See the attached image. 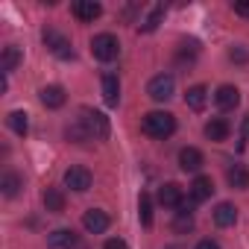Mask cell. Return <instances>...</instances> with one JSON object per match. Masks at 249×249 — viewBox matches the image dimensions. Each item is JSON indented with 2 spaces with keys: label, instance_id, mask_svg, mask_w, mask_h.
<instances>
[{
  "label": "cell",
  "instance_id": "obj_1",
  "mask_svg": "<svg viewBox=\"0 0 249 249\" xmlns=\"http://www.w3.org/2000/svg\"><path fill=\"white\" fill-rule=\"evenodd\" d=\"M141 132L150 135V138L164 141V138H170L176 132V117L170 111H147L144 120H141Z\"/></svg>",
  "mask_w": 249,
  "mask_h": 249
},
{
  "label": "cell",
  "instance_id": "obj_2",
  "mask_svg": "<svg viewBox=\"0 0 249 249\" xmlns=\"http://www.w3.org/2000/svg\"><path fill=\"white\" fill-rule=\"evenodd\" d=\"M79 120L85 123V129L91 132V138H94V141H106V138H108V132H111L108 117H106L103 111H97V108H82V111H79Z\"/></svg>",
  "mask_w": 249,
  "mask_h": 249
},
{
  "label": "cell",
  "instance_id": "obj_3",
  "mask_svg": "<svg viewBox=\"0 0 249 249\" xmlns=\"http://www.w3.org/2000/svg\"><path fill=\"white\" fill-rule=\"evenodd\" d=\"M91 53H94V59H100V62H114L117 53H120V41H117L111 33H100V36L91 38Z\"/></svg>",
  "mask_w": 249,
  "mask_h": 249
},
{
  "label": "cell",
  "instance_id": "obj_4",
  "mask_svg": "<svg viewBox=\"0 0 249 249\" xmlns=\"http://www.w3.org/2000/svg\"><path fill=\"white\" fill-rule=\"evenodd\" d=\"M147 94H150L156 103H167V100L176 94V79H173L170 73H159V76H153V79H150Z\"/></svg>",
  "mask_w": 249,
  "mask_h": 249
},
{
  "label": "cell",
  "instance_id": "obj_5",
  "mask_svg": "<svg viewBox=\"0 0 249 249\" xmlns=\"http://www.w3.org/2000/svg\"><path fill=\"white\" fill-rule=\"evenodd\" d=\"M91 170L88 167H79V164H73V167H68L65 170V185L71 188V191H76V194H85L88 188H91Z\"/></svg>",
  "mask_w": 249,
  "mask_h": 249
},
{
  "label": "cell",
  "instance_id": "obj_6",
  "mask_svg": "<svg viewBox=\"0 0 249 249\" xmlns=\"http://www.w3.org/2000/svg\"><path fill=\"white\" fill-rule=\"evenodd\" d=\"M44 44H47V50L53 53V56H59V59H73V47H71V41L65 38V36H59L56 30H44Z\"/></svg>",
  "mask_w": 249,
  "mask_h": 249
},
{
  "label": "cell",
  "instance_id": "obj_7",
  "mask_svg": "<svg viewBox=\"0 0 249 249\" xmlns=\"http://www.w3.org/2000/svg\"><path fill=\"white\" fill-rule=\"evenodd\" d=\"M71 12H73L76 21H82V24H94V21L103 15V6L94 3V0H76V3L71 6Z\"/></svg>",
  "mask_w": 249,
  "mask_h": 249
},
{
  "label": "cell",
  "instance_id": "obj_8",
  "mask_svg": "<svg viewBox=\"0 0 249 249\" xmlns=\"http://www.w3.org/2000/svg\"><path fill=\"white\" fill-rule=\"evenodd\" d=\"M108 214L106 211H100V208H88L85 214H82V226H85V231L88 234H103L106 229H108Z\"/></svg>",
  "mask_w": 249,
  "mask_h": 249
},
{
  "label": "cell",
  "instance_id": "obj_9",
  "mask_svg": "<svg viewBox=\"0 0 249 249\" xmlns=\"http://www.w3.org/2000/svg\"><path fill=\"white\" fill-rule=\"evenodd\" d=\"M237 103H240V91L234 85H220L214 91V106L220 111H231V108H237Z\"/></svg>",
  "mask_w": 249,
  "mask_h": 249
},
{
  "label": "cell",
  "instance_id": "obj_10",
  "mask_svg": "<svg viewBox=\"0 0 249 249\" xmlns=\"http://www.w3.org/2000/svg\"><path fill=\"white\" fill-rule=\"evenodd\" d=\"M205 138L208 141H214V144H223L226 138H229V132H231V126H229V120L226 117H211L208 123H205Z\"/></svg>",
  "mask_w": 249,
  "mask_h": 249
},
{
  "label": "cell",
  "instance_id": "obj_11",
  "mask_svg": "<svg viewBox=\"0 0 249 249\" xmlns=\"http://www.w3.org/2000/svg\"><path fill=\"white\" fill-rule=\"evenodd\" d=\"M38 97H41V106H44V108H62L65 100H68V94H65L62 85H44V88L38 91Z\"/></svg>",
  "mask_w": 249,
  "mask_h": 249
},
{
  "label": "cell",
  "instance_id": "obj_12",
  "mask_svg": "<svg viewBox=\"0 0 249 249\" xmlns=\"http://www.w3.org/2000/svg\"><path fill=\"white\" fill-rule=\"evenodd\" d=\"M159 202H161L164 208H179V205L185 202V194H182V188H179L176 182H167V185L159 188Z\"/></svg>",
  "mask_w": 249,
  "mask_h": 249
},
{
  "label": "cell",
  "instance_id": "obj_13",
  "mask_svg": "<svg viewBox=\"0 0 249 249\" xmlns=\"http://www.w3.org/2000/svg\"><path fill=\"white\" fill-rule=\"evenodd\" d=\"M47 249H76L73 229H56L47 234Z\"/></svg>",
  "mask_w": 249,
  "mask_h": 249
},
{
  "label": "cell",
  "instance_id": "obj_14",
  "mask_svg": "<svg viewBox=\"0 0 249 249\" xmlns=\"http://www.w3.org/2000/svg\"><path fill=\"white\" fill-rule=\"evenodd\" d=\"M179 167H182L185 173H196V170L202 167V153H199L196 147H182V150H179Z\"/></svg>",
  "mask_w": 249,
  "mask_h": 249
},
{
  "label": "cell",
  "instance_id": "obj_15",
  "mask_svg": "<svg viewBox=\"0 0 249 249\" xmlns=\"http://www.w3.org/2000/svg\"><path fill=\"white\" fill-rule=\"evenodd\" d=\"M205 103H208V88H205V85H191V88L185 91V106H188L191 111H202Z\"/></svg>",
  "mask_w": 249,
  "mask_h": 249
},
{
  "label": "cell",
  "instance_id": "obj_16",
  "mask_svg": "<svg viewBox=\"0 0 249 249\" xmlns=\"http://www.w3.org/2000/svg\"><path fill=\"white\" fill-rule=\"evenodd\" d=\"M211 194H214L211 176H196V179L191 182V202H205Z\"/></svg>",
  "mask_w": 249,
  "mask_h": 249
},
{
  "label": "cell",
  "instance_id": "obj_17",
  "mask_svg": "<svg viewBox=\"0 0 249 249\" xmlns=\"http://www.w3.org/2000/svg\"><path fill=\"white\" fill-rule=\"evenodd\" d=\"M103 100H106V106H111V108L120 103V82H117L114 73H103Z\"/></svg>",
  "mask_w": 249,
  "mask_h": 249
},
{
  "label": "cell",
  "instance_id": "obj_18",
  "mask_svg": "<svg viewBox=\"0 0 249 249\" xmlns=\"http://www.w3.org/2000/svg\"><path fill=\"white\" fill-rule=\"evenodd\" d=\"M214 223H217L220 229L234 226V223H237V208H234L231 202H220V205L214 208Z\"/></svg>",
  "mask_w": 249,
  "mask_h": 249
},
{
  "label": "cell",
  "instance_id": "obj_19",
  "mask_svg": "<svg viewBox=\"0 0 249 249\" xmlns=\"http://www.w3.org/2000/svg\"><path fill=\"white\" fill-rule=\"evenodd\" d=\"M0 188H3V196H18L21 194V188H24V176L21 173H15V170H6L3 173V179H0Z\"/></svg>",
  "mask_w": 249,
  "mask_h": 249
},
{
  "label": "cell",
  "instance_id": "obj_20",
  "mask_svg": "<svg viewBox=\"0 0 249 249\" xmlns=\"http://www.w3.org/2000/svg\"><path fill=\"white\" fill-rule=\"evenodd\" d=\"M21 59H24L21 47H15V44L3 47V56H0V71H3V73H12V71L21 65Z\"/></svg>",
  "mask_w": 249,
  "mask_h": 249
},
{
  "label": "cell",
  "instance_id": "obj_21",
  "mask_svg": "<svg viewBox=\"0 0 249 249\" xmlns=\"http://www.w3.org/2000/svg\"><path fill=\"white\" fill-rule=\"evenodd\" d=\"M41 202H44V208L53 211V214H62V211H65V194H62L59 188H47V191L41 194Z\"/></svg>",
  "mask_w": 249,
  "mask_h": 249
},
{
  "label": "cell",
  "instance_id": "obj_22",
  "mask_svg": "<svg viewBox=\"0 0 249 249\" xmlns=\"http://www.w3.org/2000/svg\"><path fill=\"white\" fill-rule=\"evenodd\" d=\"M226 182H229L234 191H246V188H249V170H246L243 164H234V167H229Z\"/></svg>",
  "mask_w": 249,
  "mask_h": 249
},
{
  "label": "cell",
  "instance_id": "obj_23",
  "mask_svg": "<svg viewBox=\"0 0 249 249\" xmlns=\"http://www.w3.org/2000/svg\"><path fill=\"white\" fill-rule=\"evenodd\" d=\"M6 126L15 132V135H27L30 132V117H27V111H9L6 114Z\"/></svg>",
  "mask_w": 249,
  "mask_h": 249
},
{
  "label": "cell",
  "instance_id": "obj_24",
  "mask_svg": "<svg viewBox=\"0 0 249 249\" xmlns=\"http://www.w3.org/2000/svg\"><path fill=\"white\" fill-rule=\"evenodd\" d=\"M65 138L73 141V144H85V141H91V132L85 129V123L76 117L73 123H68V126H65Z\"/></svg>",
  "mask_w": 249,
  "mask_h": 249
},
{
  "label": "cell",
  "instance_id": "obj_25",
  "mask_svg": "<svg viewBox=\"0 0 249 249\" xmlns=\"http://www.w3.org/2000/svg\"><path fill=\"white\" fill-rule=\"evenodd\" d=\"M138 217H141V226H153V199H150V194H141L138 196Z\"/></svg>",
  "mask_w": 249,
  "mask_h": 249
},
{
  "label": "cell",
  "instance_id": "obj_26",
  "mask_svg": "<svg viewBox=\"0 0 249 249\" xmlns=\"http://www.w3.org/2000/svg\"><path fill=\"white\" fill-rule=\"evenodd\" d=\"M161 21H164V6H156V9L147 15V21L141 24V33H156Z\"/></svg>",
  "mask_w": 249,
  "mask_h": 249
},
{
  "label": "cell",
  "instance_id": "obj_27",
  "mask_svg": "<svg viewBox=\"0 0 249 249\" xmlns=\"http://www.w3.org/2000/svg\"><path fill=\"white\" fill-rule=\"evenodd\" d=\"M196 53H199V47H196V41H182V47H179V62L185 65H191L194 59H196Z\"/></svg>",
  "mask_w": 249,
  "mask_h": 249
},
{
  "label": "cell",
  "instance_id": "obj_28",
  "mask_svg": "<svg viewBox=\"0 0 249 249\" xmlns=\"http://www.w3.org/2000/svg\"><path fill=\"white\" fill-rule=\"evenodd\" d=\"M229 59H231L234 65H246V62H249V50H246V47H231V50H229Z\"/></svg>",
  "mask_w": 249,
  "mask_h": 249
},
{
  "label": "cell",
  "instance_id": "obj_29",
  "mask_svg": "<svg viewBox=\"0 0 249 249\" xmlns=\"http://www.w3.org/2000/svg\"><path fill=\"white\" fill-rule=\"evenodd\" d=\"M103 249H129V243L123 240V237H108V240L103 243Z\"/></svg>",
  "mask_w": 249,
  "mask_h": 249
},
{
  "label": "cell",
  "instance_id": "obj_30",
  "mask_svg": "<svg viewBox=\"0 0 249 249\" xmlns=\"http://www.w3.org/2000/svg\"><path fill=\"white\" fill-rule=\"evenodd\" d=\"M249 141V114L243 117V126H240V144H237V150H243V144Z\"/></svg>",
  "mask_w": 249,
  "mask_h": 249
},
{
  "label": "cell",
  "instance_id": "obj_31",
  "mask_svg": "<svg viewBox=\"0 0 249 249\" xmlns=\"http://www.w3.org/2000/svg\"><path fill=\"white\" fill-rule=\"evenodd\" d=\"M231 9H234V15H243V18H249V3H231Z\"/></svg>",
  "mask_w": 249,
  "mask_h": 249
},
{
  "label": "cell",
  "instance_id": "obj_32",
  "mask_svg": "<svg viewBox=\"0 0 249 249\" xmlns=\"http://www.w3.org/2000/svg\"><path fill=\"white\" fill-rule=\"evenodd\" d=\"M196 249H220V243H217V240H211V237H205V240H199V243H196Z\"/></svg>",
  "mask_w": 249,
  "mask_h": 249
}]
</instances>
